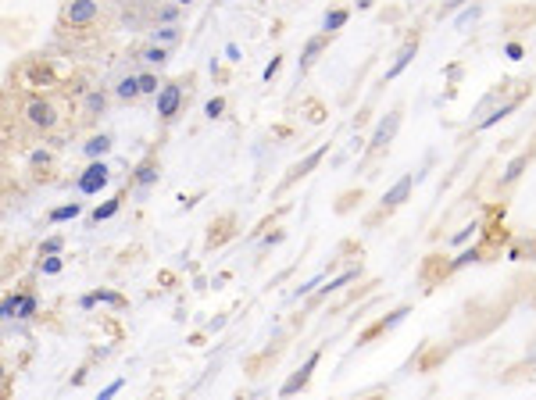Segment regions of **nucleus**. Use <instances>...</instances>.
Listing matches in <instances>:
<instances>
[{
    "label": "nucleus",
    "instance_id": "f257e3e1",
    "mask_svg": "<svg viewBox=\"0 0 536 400\" xmlns=\"http://www.w3.org/2000/svg\"><path fill=\"white\" fill-rule=\"evenodd\" d=\"M108 33L100 0H65L58 11V36L72 43H93Z\"/></svg>",
    "mask_w": 536,
    "mask_h": 400
},
{
    "label": "nucleus",
    "instance_id": "f03ea898",
    "mask_svg": "<svg viewBox=\"0 0 536 400\" xmlns=\"http://www.w3.org/2000/svg\"><path fill=\"white\" fill-rule=\"evenodd\" d=\"M19 118L26 122V129L33 136H51L61 129L65 122V111L58 104V97H47V93H26L22 104H19Z\"/></svg>",
    "mask_w": 536,
    "mask_h": 400
},
{
    "label": "nucleus",
    "instance_id": "7ed1b4c3",
    "mask_svg": "<svg viewBox=\"0 0 536 400\" xmlns=\"http://www.w3.org/2000/svg\"><path fill=\"white\" fill-rule=\"evenodd\" d=\"M11 83H15L19 90H26V93H40V90H58L65 79L58 76V68H54V61H51V58L33 54V58H26V61L15 68Z\"/></svg>",
    "mask_w": 536,
    "mask_h": 400
},
{
    "label": "nucleus",
    "instance_id": "20e7f679",
    "mask_svg": "<svg viewBox=\"0 0 536 400\" xmlns=\"http://www.w3.org/2000/svg\"><path fill=\"white\" fill-rule=\"evenodd\" d=\"M193 72H186V76H179V79H172V83H165L161 86V93H158V118L161 122H172L179 111H182V104H186V97H190V86H193Z\"/></svg>",
    "mask_w": 536,
    "mask_h": 400
},
{
    "label": "nucleus",
    "instance_id": "39448f33",
    "mask_svg": "<svg viewBox=\"0 0 536 400\" xmlns=\"http://www.w3.org/2000/svg\"><path fill=\"white\" fill-rule=\"evenodd\" d=\"M397 129H401V108H393V111H390V115L376 125V133H372V140H368V158H379V154L393 143Z\"/></svg>",
    "mask_w": 536,
    "mask_h": 400
},
{
    "label": "nucleus",
    "instance_id": "423d86ee",
    "mask_svg": "<svg viewBox=\"0 0 536 400\" xmlns=\"http://www.w3.org/2000/svg\"><path fill=\"white\" fill-rule=\"evenodd\" d=\"M36 307H40L36 293H33V289H19V293H8V297H4V307H0V314H4V318H33Z\"/></svg>",
    "mask_w": 536,
    "mask_h": 400
},
{
    "label": "nucleus",
    "instance_id": "0eeeda50",
    "mask_svg": "<svg viewBox=\"0 0 536 400\" xmlns=\"http://www.w3.org/2000/svg\"><path fill=\"white\" fill-rule=\"evenodd\" d=\"M108 179H111V168L104 165V161H93V165H86L83 172H79V193L83 197H93V193H100L104 186H108Z\"/></svg>",
    "mask_w": 536,
    "mask_h": 400
},
{
    "label": "nucleus",
    "instance_id": "6e6552de",
    "mask_svg": "<svg viewBox=\"0 0 536 400\" xmlns=\"http://www.w3.org/2000/svg\"><path fill=\"white\" fill-rule=\"evenodd\" d=\"M161 179V161H158V154H147L136 168H133V175H129V186H136L140 193L143 190H150L154 183Z\"/></svg>",
    "mask_w": 536,
    "mask_h": 400
},
{
    "label": "nucleus",
    "instance_id": "1a4fd4ad",
    "mask_svg": "<svg viewBox=\"0 0 536 400\" xmlns=\"http://www.w3.org/2000/svg\"><path fill=\"white\" fill-rule=\"evenodd\" d=\"M319 357H322V354L315 350V354H311V357H308V361H304V364H301V368H297V371H294V375H290V379L283 382V389H279V396H283V400L297 396V393H301V389H304V386L311 382V371L319 368Z\"/></svg>",
    "mask_w": 536,
    "mask_h": 400
},
{
    "label": "nucleus",
    "instance_id": "9d476101",
    "mask_svg": "<svg viewBox=\"0 0 536 400\" xmlns=\"http://www.w3.org/2000/svg\"><path fill=\"white\" fill-rule=\"evenodd\" d=\"M104 108H108V90H90L86 97H83V108H79V122L76 125H93L100 115H104Z\"/></svg>",
    "mask_w": 536,
    "mask_h": 400
},
{
    "label": "nucleus",
    "instance_id": "9b49d317",
    "mask_svg": "<svg viewBox=\"0 0 536 400\" xmlns=\"http://www.w3.org/2000/svg\"><path fill=\"white\" fill-rule=\"evenodd\" d=\"M418 43H422V36H418V33H411V36H408V40L401 43V51H397L393 65L386 68V83H393V79H397V76H401V72H404V68L411 65V58L418 54Z\"/></svg>",
    "mask_w": 536,
    "mask_h": 400
},
{
    "label": "nucleus",
    "instance_id": "f8f14e48",
    "mask_svg": "<svg viewBox=\"0 0 536 400\" xmlns=\"http://www.w3.org/2000/svg\"><path fill=\"white\" fill-rule=\"evenodd\" d=\"M326 150H329V143H322V147H319V150H311V154H308L304 161H297V165L290 168V175L283 179V190H287V186H294L297 179H304V175H308V172H311V168H315V165H319V161L326 158Z\"/></svg>",
    "mask_w": 536,
    "mask_h": 400
},
{
    "label": "nucleus",
    "instance_id": "ddd939ff",
    "mask_svg": "<svg viewBox=\"0 0 536 400\" xmlns=\"http://www.w3.org/2000/svg\"><path fill=\"white\" fill-rule=\"evenodd\" d=\"M411 183H415L411 175H401V179H397V183H393V186H390V190L383 193V211H386V215H390L393 207H401V204L408 200V193H411Z\"/></svg>",
    "mask_w": 536,
    "mask_h": 400
},
{
    "label": "nucleus",
    "instance_id": "4468645a",
    "mask_svg": "<svg viewBox=\"0 0 536 400\" xmlns=\"http://www.w3.org/2000/svg\"><path fill=\"white\" fill-rule=\"evenodd\" d=\"M525 93H529V86H525V90H518V93H515L511 101H504L500 108H493V111H490L486 118H479V122H475V129H490V125H497L500 118H507V115H511V111H515V108L522 104V97H525Z\"/></svg>",
    "mask_w": 536,
    "mask_h": 400
},
{
    "label": "nucleus",
    "instance_id": "2eb2a0df",
    "mask_svg": "<svg viewBox=\"0 0 536 400\" xmlns=\"http://www.w3.org/2000/svg\"><path fill=\"white\" fill-rule=\"evenodd\" d=\"M93 304H111V307H118V311H122V307H129V300H125L122 293H115V289H93V293H86V297L79 300V307H83V311H90Z\"/></svg>",
    "mask_w": 536,
    "mask_h": 400
},
{
    "label": "nucleus",
    "instance_id": "dca6fc26",
    "mask_svg": "<svg viewBox=\"0 0 536 400\" xmlns=\"http://www.w3.org/2000/svg\"><path fill=\"white\" fill-rule=\"evenodd\" d=\"M404 314H408V307H397V311H393L390 318H379V322H376L372 329H365V332H361V343H368V339H376V336L390 332L393 325H401V322H404Z\"/></svg>",
    "mask_w": 536,
    "mask_h": 400
},
{
    "label": "nucleus",
    "instance_id": "f3484780",
    "mask_svg": "<svg viewBox=\"0 0 536 400\" xmlns=\"http://www.w3.org/2000/svg\"><path fill=\"white\" fill-rule=\"evenodd\" d=\"M326 43H329V36L322 33V36H311L308 43H304V54H301V72H308L311 65H315V58L326 51Z\"/></svg>",
    "mask_w": 536,
    "mask_h": 400
},
{
    "label": "nucleus",
    "instance_id": "a211bd4d",
    "mask_svg": "<svg viewBox=\"0 0 536 400\" xmlns=\"http://www.w3.org/2000/svg\"><path fill=\"white\" fill-rule=\"evenodd\" d=\"M125 193H129V190H118V193H115V197H111L108 204H100V207H97V211L90 215V222H93V225H100V222L115 218V215H118V207H122V200H125Z\"/></svg>",
    "mask_w": 536,
    "mask_h": 400
},
{
    "label": "nucleus",
    "instance_id": "6ab92c4d",
    "mask_svg": "<svg viewBox=\"0 0 536 400\" xmlns=\"http://www.w3.org/2000/svg\"><path fill=\"white\" fill-rule=\"evenodd\" d=\"M232 218L225 215V218H218V222H211V232H207V247H222L229 236H232Z\"/></svg>",
    "mask_w": 536,
    "mask_h": 400
},
{
    "label": "nucleus",
    "instance_id": "aec40b11",
    "mask_svg": "<svg viewBox=\"0 0 536 400\" xmlns=\"http://www.w3.org/2000/svg\"><path fill=\"white\" fill-rule=\"evenodd\" d=\"M347 19H351V11L347 8H333L326 19H322V33L329 36V33H336V29H344L347 26Z\"/></svg>",
    "mask_w": 536,
    "mask_h": 400
},
{
    "label": "nucleus",
    "instance_id": "412c9836",
    "mask_svg": "<svg viewBox=\"0 0 536 400\" xmlns=\"http://www.w3.org/2000/svg\"><path fill=\"white\" fill-rule=\"evenodd\" d=\"M115 93H118V101H136V97H143V93H140V76H125V79H118Z\"/></svg>",
    "mask_w": 536,
    "mask_h": 400
},
{
    "label": "nucleus",
    "instance_id": "4be33fe9",
    "mask_svg": "<svg viewBox=\"0 0 536 400\" xmlns=\"http://www.w3.org/2000/svg\"><path fill=\"white\" fill-rule=\"evenodd\" d=\"M83 150H86V158L97 161V158H104V154L111 150V136H104V133H100V136H90V140L83 143Z\"/></svg>",
    "mask_w": 536,
    "mask_h": 400
},
{
    "label": "nucleus",
    "instance_id": "5701e85b",
    "mask_svg": "<svg viewBox=\"0 0 536 400\" xmlns=\"http://www.w3.org/2000/svg\"><path fill=\"white\" fill-rule=\"evenodd\" d=\"M179 36H182V26H179V22H175V26H158V29H154V43H158V47H172Z\"/></svg>",
    "mask_w": 536,
    "mask_h": 400
},
{
    "label": "nucleus",
    "instance_id": "b1692460",
    "mask_svg": "<svg viewBox=\"0 0 536 400\" xmlns=\"http://www.w3.org/2000/svg\"><path fill=\"white\" fill-rule=\"evenodd\" d=\"M79 211H83V207H79V200H72V204H61V207H54L47 218L58 225V222H72V218H79Z\"/></svg>",
    "mask_w": 536,
    "mask_h": 400
},
{
    "label": "nucleus",
    "instance_id": "393cba45",
    "mask_svg": "<svg viewBox=\"0 0 536 400\" xmlns=\"http://www.w3.org/2000/svg\"><path fill=\"white\" fill-rule=\"evenodd\" d=\"M140 58H143L147 65H158V68H161V65L168 61V47H158V43H150V47H143V51H140Z\"/></svg>",
    "mask_w": 536,
    "mask_h": 400
},
{
    "label": "nucleus",
    "instance_id": "a878e982",
    "mask_svg": "<svg viewBox=\"0 0 536 400\" xmlns=\"http://www.w3.org/2000/svg\"><path fill=\"white\" fill-rule=\"evenodd\" d=\"M529 158H532V150H525V154H518V158H515V161L507 165V172H504V179H500V183H504V186H507V183H515V179L522 175V168L529 165Z\"/></svg>",
    "mask_w": 536,
    "mask_h": 400
},
{
    "label": "nucleus",
    "instance_id": "bb28decb",
    "mask_svg": "<svg viewBox=\"0 0 536 400\" xmlns=\"http://www.w3.org/2000/svg\"><path fill=\"white\" fill-rule=\"evenodd\" d=\"M483 257V250L479 247H472V250H461L454 261H450V272H458V268H465V265H472V261H479Z\"/></svg>",
    "mask_w": 536,
    "mask_h": 400
},
{
    "label": "nucleus",
    "instance_id": "cd10ccee",
    "mask_svg": "<svg viewBox=\"0 0 536 400\" xmlns=\"http://www.w3.org/2000/svg\"><path fill=\"white\" fill-rule=\"evenodd\" d=\"M51 161H54V158H51V150H43V147H36V150L29 154V168H33V172H40V168H47Z\"/></svg>",
    "mask_w": 536,
    "mask_h": 400
},
{
    "label": "nucleus",
    "instance_id": "c85d7f7f",
    "mask_svg": "<svg viewBox=\"0 0 536 400\" xmlns=\"http://www.w3.org/2000/svg\"><path fill=\"white\" fill-rule=\"evenodd\" d=\"M61 247H65V240H61V236H51L47 243H40V257H54Z\"/></svg>",
    "mask_w": 536,
    "mask_h": 400
},
{
    "label": "nucleus",
    "instance_id": "c756f323",
    "mask_svg": "<svg viewBox=\"0 0 536 400\" xmlns=\"http://www.w3.org/2000/svg\"><path fill=\"white\" fill-rule=\"evenodd\" d=\"M222 111H225V101H222V97H211V101L204 104V115H207V118H222Z\"/></svg>",
    "mask_w": 536,
    "mask_h": 400
},
{
    "label": "nucleus",
    "instance_id": "7c9ffc66",
    "mask_svg": "<svg viewBox=\"0 0 536 400\" xmlns=\"http://www.w3.org/2000/svg\"><path fill=\"white\" fill-rule=\"evenodd\" d=\"M140 93H158V76L140 72Z\"/></svg>",
    "mask_w": 536,
    "mask_h": 400
},
{
    "label": "nucleus",
    "instance_id": "2f4dec72",
    "mask_svg": "<svg viewBox=\"0 0 536 400\" xmlns=\"http://www.w3.org/2000/svg\"><path fill=\"white\" fill-rule=\"evenodd\" d=\"M40 272L43 275H58L61 272V257H40Z\"/></svg>",
    "mask_w": 536,
    "mask_h": 400
},
{
    "label": "nucleus",
    "instance_id": "473e14b6",
    "mask_svg": "<svg viewBox=\"0 0 536 400\" xmlns=\"http://www.w3.org/2000/svg\"><path fill=\"white\" fill-rule=\"evenodd\" d=\"M351 279H358V268H351V272H344V275H340V279H333V282H329V286H326V293H336V289H340V286H347V282H351Z\"/></svg>",
    "mask_w": 536,
    "mask_h": 400
},
{
    "label": "nucleus",
    "instance_id": "72a5a7b5",
    "mask_svg": "<svg viewBox=\"0 0 536 400\" xmlns=\"http://www.w3.org/2000/svg\"><path fill=\"white\" fill-rule=\"evenodd\" d=\"M304 111H308V118H311V122H322V118H326V111H322V104H319V101H308V104H304Z\"/></svg>",
    "mask_w": 536,
    "mask_h": 400
},
{
    "label": "nucleus",
    "instance_id": "f704fd0d",
    "mask_svg": "<svg viewBox=\"0 0 536 400\" xmlns=\"http://www.w3.org/2000/svg\"><path fill=\"white\" fill-rule=\"evenodd\" d=\"M461 4H465V0H443V4H440V19H443V15H454Z\"/></svg>",
    "mask_w": 536,
    "mask_h": 400
},
{
    "label": "nucleus",
    "instance_id": "c9c22d12",
    "mask_svg": "<svg viewBox=\"0 0 536 400\" xmlns=\"http://www.w3.org/2000/svg\"><path fill=\"white\" fill-rule=\"evenodd\" d=\"M475 229H479V225H475V222H472V225H465V229H461V232H458V236H454V240H450V243H465V240H468V236H475Z\"/></svg>",
    "mask_w": 536,
    "mask_h": 400
},
{
    "label": "nucleus",
    "instance_id": "e433bc0d",
    "mask_svg": "<svg viewBox=\"0 0 536 400\" xmlns=\"http://www.w3.org/2000/svg\"><path fill=\"white\" fill-rule=\"evenodd\" d=\"M122 386H125V382H122V379H115V382H111V386H108V389H104V393H100L97 400H111V396H115V393H118Z\"/></svg>",
    "mask_w": 536,
    "mask_h": 400
},
{
    "label": "nucleus",
    "instance_id": "4c0bfd02",
    "mask_svg": "<svg viewBox=\"0 0 536 400\" xmlns=\"http://www.w3.org/2000/svg\"><path fill=\"white\" fill-rule=\"evenodd\" d=\"M279 68H283V58H272V65H268V68H264V79H272V76H276Z\"/></svg>",
    "mask_w": 536,
    "mask_h": 400
},
{
    "label": "nucleus",
    "instance_id": "58836bf2",
    "mask_svg": "<svg viewBox=\"0 0 536 400\" xmlns=\"http://www.w3.org/2000/svg\"><path fill=\"white\" fill-rule=\"evenodd\" d=\"M504 54H507L511 61H518V58H522V47H518V43H507V47H504Z\"/></svg>",
    "mask_w": 536,
    "mask_h": 400
},
{
    "label": "nucleus",
    "instance_id": "ea45409f",
    "mask_svg": "<svg viewBox=\"0 0 536 400\" xmlns=\"http://www.w3.org/2000/svg\"><path fill=\"white\" fill-rule=\"evenodd\" d=\"M315 286H319V279H311V282H304V286H301V289H297V293H294V297H308V293H311V289H315Z\"/></svg>",
    "mask_w": 536,
    "mask_h": 400
},
{
    "label": "nucleus",
    "instance_id": "a19ab883",
    "mask_svg": "<svg viewBox=\"0 0 536 400\" xmlns=\"http://www.w3.org/2000/svg\"><path fill=\"white\" fill-rule=\"evenodd\" d=\"M529 361H536V339H532V347H529V354H525Z\"/></svg>",
    "mask_w": 536,
    "mask_h": 400
},
{
    "label": "nucleus",
    "instance_id": "79ce46f5",
    "mask_svg": "<svg viewBox=\"0 0 536 400\" xmlns=\"http://www.w3.org/2000/svg\"><path fill=\"white\" fill-rule=\"evenodd\" d=\"M354 4H358V8H372V0H354Z\"/></svg>",
    "mask_w": 536,
    "mask_h": 400
},
{
    "label": "nucleus",
    "instance_id": "37998d69",
    "mask_svg": "<svg viewBox=\"0 0 536 400\" xmlns=\"http://www.w3.org/2000/svg\"><path fill=\"white\" fill-rule=\"evenodd\" d=\"M186 4H193V0H175V8H186Z\"/></svg>",
    "mask_w": 536,
    "mask_h": 400
},
{
    "label": "nucleus",
    "instance_id": "c03bdc74",
    "mask_svg": "<svg viewBox=\"0 0 536 400\" xmlns=\"http://www.w3.org/2000/svg\"><path fill=\"white\" fill-rule=\"evenodd\" d=\"M368 400H383V396H368Z\"/></svg>",
    "mask_w": 536,
    "mask_h": 400
}]
</instances>
